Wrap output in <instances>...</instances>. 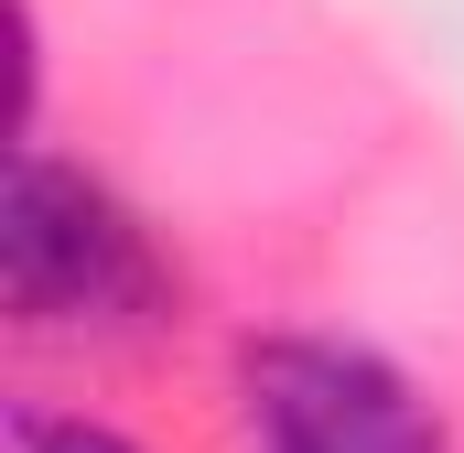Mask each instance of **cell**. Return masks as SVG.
Returning <instances> with one entry per match:
<instances>
[{
  "label": "cell",
  "instance_id": "cell-1",
  "mask_svg": "<svg viewBox=\"0 0 464 453\" xmlns=\"http://www.w3.org/2000/svg\"><path fill=\"white\" fill-rule=\"evenodd\" d=\"M184 303L162 237L119 206L109 184L44 140L11 151L0 184V313L22 335H87V345H130Z\"/></svg>",
  "mask_w": 464,
  "mask_h": 453
},
{
  "label": "cell",
  "instance_id": "cell-2",
  "mask_svg": "<svg viewBox=\"0 0 464 453\" xmlns=\"http://www.w3.org/2000/svg\"><path fill=\"white\" fill-rule=\"evenodd\" d=\"M248 453H443L432 400L356 335H259L237 356Z\"/></svg>",
  "mask_w": 464,
  "mask_h": 453
},
{
  "label": "cell",
  "instance_id": "cell-3",
  "mask_svg": "<svg viewBox=\"0 0 464 453\" xmlns=\"http://www.w3.org/2000/svg\"><path fill=\"white\" fill-rule=\"evenodd\" d=\"M11 453H140V443L87 410H11Z\"/></svg>",
  "mask_w": 464,
  "mask_h": 453
}]
</instances>
